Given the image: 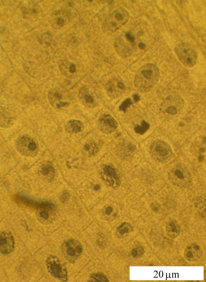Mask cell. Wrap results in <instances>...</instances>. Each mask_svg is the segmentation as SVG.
Segmentation results:
<instances>
[{
  "label": "cell",
  "mask_w": 206,
  "mask_h": 282,
  "mask_svg": "<svg viewBox=\"0 0 206 282\" xmlns=\"http://www.w3.org/2000/svg\"><path fill=\"white\" fill-rule=\"evenodd\" d=\"M175 51L179 61L186 67H192L196 64L197 54L190 45L186 43L181 44L175 47Z\"/></svg>",
  "instance_id": "obj_4"
},
{
  "label": "cell",
  "mask_w": 206,
  "mask_h": 282,
  "mask_svg": "<svg viewBox=\"0 0 206 282\" xmlns=\"http://www.w3.org/2000/svg\"><path fill=\"white\" fill-rule=\"evenodd\" d=\"M46 264L48 272L52 276L63 281H67L66 267L57 257L49 256L46 260Z\"/></svg>",
  "instance_id": "obj_6"
},
{
  "label": "cell",
  "mask_w": 206,
  "mask_h": 282,
  "mask_svg": "<svg viewBox=\"0 0 206 282\" xmlns=\"http://www.w3.org/2000/svg\"><path fill=\"white\" fill-rule=\"evenodd\" d=\"M97 125L100 130L105 134L112 133L116 129L118 126L116 120L109 114L102 115L98 120Z\"/></svg>",
  "instance_id": "obj_9"
},
{
  "label": "cell",
  "mask_w": 206,
  "mask_h": 282,
  "mask_svg": "<svg viewBox=\"0 0 206 282\" xmlns=\"http://www.w3.org/2000/svg\"><path fill=\"white\" fill-rule=\"evenodd\" d=\"M64 23V19L61 17H58L57 19V24L60 27H62Z\"/></svg>",
  "instance_id": "obj_30"
},
{
  "label": "cell",
  "mask_w": 206,
  "mask_h": 282,
  "mask_svg": "<svg viewBox=\"0 0 206 282\" xmlns=\"http://www.w3.org/2000/svg\"><path fill=\"white\" fill-rule=\"evenodd\" d=\"M50 172L54 173V169L50 165H46L43 166L41 168V172L44 175H47Z\"/></svg>",
  "instance_id": "obj_23"
},
{
  "label": "cell",
  "mask_w": 206,
  "mask_h": 282,
  "mask_svg": "<svg viewBox=\"0 0 206 282\" xmlns=\"http://www.w3.org/2000/svg\"><path fill=\"white\" fill-rule=\"evenodd\" d=\"M15 200L17 202L22 203L27 206L38 209L49 210H54L56 206L54 204L49 201L37 202L25 196L16 195Z\"/></svg>",
  "instance_id": "obj_11"
},
{
  "label": "cell",
  "mask_w": 206,
  "mask_h": 282,
  "mask_svg": "<svg viewBox=\"0 0 206 282\" xmlns=\"http://www.w3.org/2000/svg\"><path fill=\"white\" fill-rule=\"evenodd\" d=\"M89 281L108 282V281L103 274L96 273L92 274L90 275Z\"/></svg>",
  "instance_id": "obj_21"
},
{
  "label": "cell",
  "mask_w": 206,
  "mask_h": 282,
  "mask_svg": "<svg viewBox=\"0 0 206 282\" xmlns=\"http://www.w3.org/2000/svg\"><path fill=\"white\" fill-rule=\"evenodd\" d=\"M150 150L153 157L155 158L160 160L161 158H164L168 154V151L163 146L161 142L157 141L151 146Z\"/></svg>",
  "instance_id": "obj_16"
},
{
  "label": "cell",
  "mask_w": 206,
  "mask_h": 282,
  "mask_svg": "<svg viewBox=\"0 0 206 282\" xmlns=\"http://www.w3.org/2000/svg\"><path fill=\"white\" fill-rule=\"evenodd\" d=\"M70 197V194L67 191L65 190L63 192L60 198V199L62 203H65L67 201Z\"/></svg>",
  "instance_id": "obj_25"
},
{
  "label": "cell",
  "mask_w": 206,
  "mask_h": 282,
  "mask_svg": "<svg viewBox=\"0 0 206 282\" xmlns=\"http://www.w3.org/2000/svg\"><path fill=\"white\" fill-rule=\"evenodd\" d=\"M112 211L113 208L112 207L110 206H108L106 209L105 212V214L107 215H109L112 212Z\"/></svg>",
  "instance_id": "obj_33"
},
{
  "label": "cell",
  "mask_w": 206,
  "mask_h": 282,
  "mask_svg": "<svg viewBox=\"0 0 206 282\" xmlns=\"http://www.w3.org/2000/svg\"><path fill=\"white\" fill-rule=\"evenodd\" d=\"M125 36L126 39L128 41L131 42L133 45L134 44L135 38L130 32H126L125 34Z\"/></svg>",
  "instance_id": "obj_28"
},
{
  "label": "cell",
  "mask_w": 206,
  "mask_h": 282,
  "mask_svg": "<svg viewBox=\"0 0 206 282\" xmlns=\"http://www.w3.org/2000/svg\"><path fill=\"white\" fill-rule=\"evenodd\" d=\"M40 216L45 219H47L49 218V214L45 211H41L39 213Z\"/></svg>",
  "instance_id": "obj_29"
},
{
  "label": "cell",
  "mask_w": 206,
  "mask_h": 282,
  "mask_svg": "<svg viewBox=\"0 0 206 282\" xmlns=\"http://www.w3.org/2000/svg\"><path fill=\"white\" fill-rule=\"evenodd\" d=\"M160 76L159 70L157 65L152 63L146 64L136 73L134 79V86L141 92H148L156 85Z\"/></svg>",
  "instance_id": "obj_1"
},
{
  "label": "cell",
  "mask_w": 206,
  "mask_h": 282,
  "mask_svg": "<svg viewBox=\"0 0 206 282\" xmlns=\"http://www.w3.org/2000/svg\"><path fill=\"white\" fill-rule=\"evenodd\" d=\"M166 111L168 113L172 115H176L177 113L176 108L173 105H170L168 106L167 108Z\"/></svg>",
  "instance_id": "obj_26"
},
{
  "label": "cell",
  "mask_w": 206,
  "mask_h": 282,
  "mask_svg": "<svg viewBox=\"0 0 206 282\" xmlns=\"http://www.w3.org/2000/svg\"><path fill=\"white\" fill-rule=\"evenodd\" d=\"M0 251L2 254H7L12 252L14 249V241L10 233L1 232L0 235Z\"/></svg>",
  "instance_id": "obj_12"
},
{
  "label": "cell",
  "mask_w": 206,
  "mask_h": 282,
  "mask_svg": "<svg viewBox=\"0 0 206 282\" xmlns=\"http://www.w3.org/2000/svg\"><path fill=\"white\" fill-rule=\"evenodd\" d=\"M17 149L20 153L24 149V151H28L32 153L37 148V144L33 139L27 135H24L19 139L17 142Z\"/></svg>",
  "instance_id": "obj_14"
},
{
  "label": "cell",
  "mask_w": 206,
  "mask_h": 282,
  "mask_svg": "<svg viewBox=\"0 0 206 282\" xmlns=\"http://www.w3.org/2000/svg\"><path fill=\"white\" fill-rule=\"evenodd\" d=\"M99 150L97 143L94 140H90L87 141L83 146L82 153L86 156L91 157L96 154Z\"/></svg>",
  "instance_id": "obj_18"
},
{
  "label": "cell",
  "mask_w": 206,
  "mask_h": 282,
  "mask_svg": "<svg viewBox=\"0 0 206 282\" xmlns=\"http://www.w3.org/2000/svg\"><path fill=\"white\" fill-rule=\"evenodd\" d=\"M133 100L135 102H138L140 99V97L139 94L137 93H135L133 95Z\"/></svg>",
  "instance_id": "obj_32"
},
{
  "label": "cell",
  "mask_w": 206,
  "mask_h": 282,
  "mask_svg": "<svg viewBox=\"0 0 206 282\" xmlns=\"http://www.w3.org/2000/svg\"><path fill=\"white\" fill-rule=\"evenodd\" d=\"M62 93L57 89H52L49 92V101L51 104L56 108H59L67 106L70 104V102L68 101H62Z\"/></svg>",
  "instance_id": "obj_15"
},
{
  "label": "cell",
  "mask_w": 206,
  "mask_h": 282,
  "mask_svg": "<svg viewBox=\"0 0 206 282\" xmlns=\"http://www.w3.org/2000/svg\"><path fill=\"white\" fill-rule=\"evenodd\" d=\"M69 72L72 73H74L76 70L75 66L74 64L71 63L70 65L69 68Z\"/></svg>",
  "instance_id": "obj_31"
},
{
  "label": "cell",
  "mask_w": 206,
  "mask_h": 282,
  "mask_svg": "<svg viewBox=\"0 0 206 282\" xmlns=\"http://www.w3.org/2000/svg\"><path fill=\"white\" fill-rule=\"evenodd\" d=\"M78 97L81 102L86 107L93 108L97 105L96 102L93 96L90 92L86 86L81 87L79 90Z\"/></svg>",
  "instance_id": "obj_13"
},
{
  "label": "cell",
  "mask_w": 206,
  "mask_h": 282,
  "mask_svg": "<svg viewBox=\"0 0 206 282\" xmlns=\"http://www.w3.org/2000/svg\"><path fill=\"white\" fill-rule=\"evenodd\" d=\"M107 93L112 99L118 97L126 90V87L123 82L118 78H113L107 82L105 86Z\"/></svg>",
  "instance_id": "obj_7"
},
{
  "label": "cell",
  "mask_w": 206,
  "mask_h": 282,
  "mask_svg": "<svg viewBox=\"0 0 206 282\" xmlns=\"http://www.w3.org/2000/svg\"><path fill=\"white\" fill-rule=\"evenodd\" d=\"M62 254L69 262L74 263L81 255L83 251L82 244L77 240L71 239L65 241L61 247Z\"/></svg>",
  "instance_id": "obj_5"
},
{
  "label": "cell",
  "mask_w": 206,
  "mask_h": 282,
  "mask_svg": "<svg viewBox=\"0 0 206 282\" xmlns=\"http://www.w3.org/2000/svg\"><path fill=\"white\" fill-rule=\"evenodd\" d=\"M132 104V102L130 98H126L120 104L119 107V110L123 112H125L127 108Z\"/></svg>",
  "instance_id": "obj_22"
},
{
  "label": "cell",
  "mask_w": 206,
  "mask_h": 282,
  "mask_svg": "<svg viewBox=\"0 0 206 282\" xmlns=\"http://www.w3.org/2000/svg\"><path fill=\"white\" fill-rule=\"evenodd\" d=\"M150 124L147 122L143 120L140 125H138L134 127V130L137 134H143L149 129Z\"/></svg>",
  "instance_id": "obj_20"
},
{
  "label": "cell",
  "mask_w": 206,
  "mask_h": 282,
  "mask_svg": "<svg viewBox=\"0 0 206 282\" xmlns=\"http://www.w3.org/2000/svg\"><path fill=\"white\" fill-rule=\"evenodd\" d=\"M200 152H204L205 151V149H204V148H201L200 149Z\"/></svg>",
  "instance_id": "obj_37"
},
{
  "label": "cell",
  "mask_w": 206,
  "mask_h": 282,
  "mask_svg": "<svg viewBox=\"0 0 206 282\" xmlns=\"http://www.w3.org/2000/svg\"><path fill=\"white\" fill-rule=\"evenodd\" d=\"M195 207L199 213L203 215H205L206 212V197L204 195L198 197L194 202Z\"/></svg>",
  "instance_id": "obj_19"
},
{
  "label": "cell",
  "mask_w": 206,
  "mask_h": 282,
  "mask_svg": "<svg viewBox=\"0 0 206 282\" xmlns=\"http://www.w3.org/2000/svg\"><path fill=\"white\" fill-rule=\"evenodd\" d=\"M168 179L173 185L181 188L189 186L192 182L191 175L186 168L176 166L169 172Z\"/></svg>",
  "instance_id": "obj_3"
},
{
  "label": "cell",
  "mask_w": 206,
  "mask_h": 282,
  "mask_svg": "<svg viewBox=\"0 0 206 282\" xmlns=\"http://www.w3.org/2000/svg\"><path fill=\"white\" fill-rule=\"evenodd\" d=\"M150 206L152 209L155 212L159 211L161 208L160 204L157 202H154L152 203Z\"/></svg>",
  "instance_id": "obj_27"
},
{
  "label": "cell",
  "mask_w": 206,
  "mask_h": 282,
  "mask_svg": "<svg viewBox=\"0 0 206 282\" xmlns=\"http://www.w3.org/2000/svg\"><path fill=\"white\" fill-rule=\"evenodd\" d=\"M139 48L141 50H144L146 48L145 45L143 43L140 42L138 45Z\"/></svg>",
  "instance_id": "obj_34"
},
{
  "label": "cell",
  "mask_w": 206,
  "mask_h": 282,
  "mask_svg": "<svg viewBox=\"0 0 206 282\" xmlns=\"http://www.w3.org/2000/svg\"><path fill=\"white\" fill-rule=\"evenodd\" d=\"M131 227L128 223H123L118 228V230L120 232L125 233L128 232Z\"/></svg>",
  "instance_id": "obj_24"
},
{
  "label": "cell",
  "mask_w": 206,
  "mask_h": 282,
  "mask_svg": "<svg viewBox=\"0 0 206 282\" xmlns=\"http://www.w3.org/2000/svg\"><path fill=\"white\" fill-rule=\"evenodd\" d=\"M100 188V186L98 185H96L94 187V189L96 190H99Z\"/></svg>",
  "instance_id": "obj_36"
},
{
  "label": "cell",
  "mask_w": 206,
  "mask_h": 282,
  "mask_svg": "<svg viewBox=\"0 0 206 282\" xmlns=\"http://www.w3.org/2000/svg\"><path fill=\"white\" fill-rule=\"evenodd\" d=\"M204 156L201 155H199L198 157V160L199 162L202 161L204 160Z\"/></svg>",
  "instance_id": "obj_35"
},
{
  "label": "cell",
  "mask_w": 206,
  "mask_h": 282,
  "mask_svg": "<svg viewBox=\"0 0 206 282\" xmlns=\"http://www.w3.org/2000/svg\"><path fill=\"white\" fill-rule=\"evenodd\" d=\"M83 123L80 120L75 119L68 121L64 126L65 132L70 134L80 133L83 130Z\"/></svg>",
  "instance_id": "obj_17"
},
{
  "label": "cell",
  "mask_w": 206,
  "mask_h": 282,
  "mask_svg": "<svg viewBox=\"0 0 206 282\" xmlns=\"http://www.w3.org/2000/svg\"><path fill=\"white\" fill-rule=\"evenodd\" d=\"M129 15L123 8L114 11L105 20L103 24V30L108 32H113L119 29L127 21Z\"/></svg>",
  "instance_id": "obj_2"
},
{
  "label": "cell",
  "mask_w": 206,
  "mask_h": 282,
  "mask_svg": "<svg viewBox=\"0 0 206 282\" xmlns=\"http://www.w3.org/2000/svg\"><path fill=\"white\" fill-rule=\"evenodd\" d=\"M101 174L103 179L108 184L114 188L118 187L120 181L116 169L109 164H104L101 167Z\"/></svg>",
  "instance_id": "obj_8"
},
{
  "label": "cell",
  "mask_w": 206,
  "mask_h": 282,
  "mask_svg": "<svg viewBox=\"0 0 206 282\" xmlns=\"http://www.w3.org/2000/svg\"><path fill=\"white\" fill-rule=\"evenodd\" d=\"M136 149L135 146L132 143L124 141L118 144L116 151L117 155L121 159L127 160L133 156Z\"/></svg>",
  "instance_id": "obj_10"
}]
</instances>
